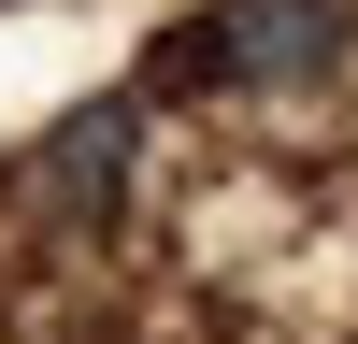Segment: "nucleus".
<instances>
[{"instance_id":"obj_1","label":"nucleus","mask_w":358,"mask_h":344,"mask_svg":"<svg viewBox=\"0 0 358 344\" xmlns=\"http://www.w3.org/2000/svg\"><path fill=\"white\" fill-rule=\"evenodd\" d=\"M358 43V0H215L172 29L158 86H315Z\"/></svg>"},{"instance_id":"obj_2","label":"nucleus","mask_w":358,"mask_h":344,"mask_svg":"<svg viewBox=\"0 0 358 344\" xmlns=\"http://www.w3.org/2000/svg\"><path fill=\"white\" fill-rule=\"evenodd\" d=\"M129 143H143V101H86V115H57V129L29 143L15 201H29V215H57V229H101L115 201H129Z\"/></svg>"}]
</instances>
